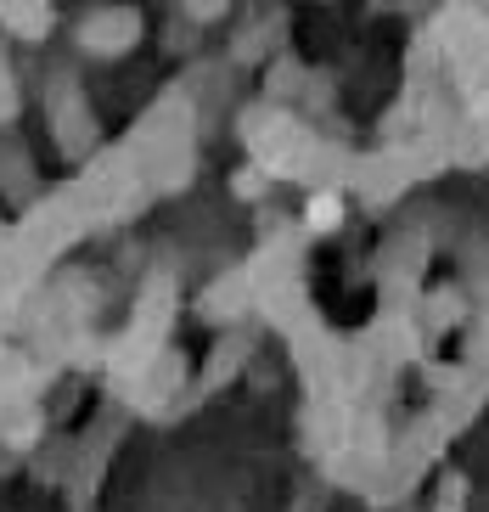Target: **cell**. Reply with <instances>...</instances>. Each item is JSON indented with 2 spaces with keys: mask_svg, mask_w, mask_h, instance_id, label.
I'll use <instances>...</instances> for the list:
<instances>
[{
  "mask_svg": "<svg viewBox=\"0 0 489 512\" xmlns=\"http://www.w3.org/2000/svg\"><path fill=\"white\" fill-rule=\"evenodd\" d=\"M338 220H343V203L332 192H321V197H310L304 203V226H315V231H338Z\"/></svg>",
  "mask_w": 489,
  "mask_h": 512,
  "instance_id": "6da1fadb",
  "label": "cell"
}]
</instances>
